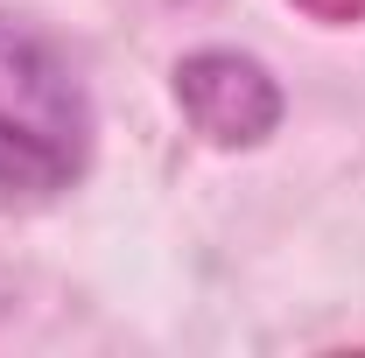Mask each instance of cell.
Segmentation results:
<instances>
[{"label": "cell", "mask_w": 365, "mask_h": 358, "mask_svg": "<svg viewBox=\"0 0 365 358\" xmlns=\"http://www.w3.org/2000/svg\"><path fill=\"white\" fill-rule=\"evenodd\" d=\"M91 98L49 36L0 14V197L43 204L85 176Z\"/></svg>", "instance_id": "cell-1"}, {"label": "cell", "mask_w": 365, "mask_h": 358, "mask_svg": "<svg viewBox=\"0 0 365 358\" xmlns=\"http://www.w3.org/2000/svg\"><path fill=\"white\" fill-rule=\"evenodd\" d=\"M176 106L211 148H260L281 127V85L260 56L197 49L176 63Z\"/></svg>", "instance_id": "cell-2"}, {"label": "cell", "mask_w": 365, "mask_h": 358, "mask_svg": "<svg viewBox=\"0 0 365 358\" xmlns=\"http://www.w3.org/2000/svg\"><path fill=\"white\" fill-rule=\"evenodd\" d=\"M295 14H309L317 29H351V21H365V0H288Z\"/></svg>", "instance_id": "cell-3"}]
</instances>
